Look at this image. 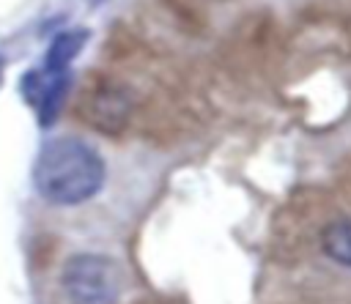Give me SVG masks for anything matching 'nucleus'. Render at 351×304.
<instances>
[{
    "label": "nucleus",
    "instance_id": "f257e3e1",
    "mask_svg": "<svg viewBox=\"0 0 351 304\" xmlns=\"http://www.w3.org/2000/svg\"><path fill=\"white\" fill-rule=\"evenodd\" d=\"M30 178L38 197H44L47 203L82 205L101 192L107 164L88 140L60 134L41 145Z\"/></svg>",
    "mask_w": 351,
    "mask_h": 304
},
{
    "label": "nucleus",
    "instance_id": "f03ea898",
    "mask_svg": "<svg viewBox=\"0 0 351 304\" xmlns=\"http://www.w3.org/2000/svg\"><path fill=\"white\" fill-rule=\"evenodd\" d=\"M60 285L71 304H115L123 288V271L107 255L80 252L66 260Z\"/></svg>",
    "mask_w": 351,
    "mask_h": 304
},
{
    "label": "nucleus",
    "instance_id": "7ed1b4c3",
    "mask_svg": "<svg viewBox=\"0 0 351 304\" xmlns=\"http://www.w3.org/2000/svg\"><path fill=\"white\" fill-rule=\"evenodd\" d=\"M71 82H74L71 71H49L44 66L27 68L22 74V79H19L22 99L36 112L41 129H49L58 121V115L71 93Z\"/></svg>",
    "mask_w": 351,
    "mask_h": 304
},
{
    "label": "nucleus",
    "instance_id": "20e7f679",
    "mask_svg": "<svg viewBox=\"0 0 351 304\" xmlns=\"http://www.w3.org/2000/svg\"><path fill=\"white\" fill-rule=\"evenodd\" d=\"M88 38H90L88 27H66V30L55 33L49 38L41 66L49 71H71V63L82 55V49L88 47Z\"/></svg>",
    "mask_w": 351,
    "mask_h": 304
},
{
    "label": "nucleus",
    "instance_id": "39448f33",
    "mask_svg": "<svg viewBox=\"0 0 351 304\" xmlns=\"http://www.w3.org/2000/svg\"><path fill=\"white\" fill-rule=\"evenodd\" d=\"M321 246H324L326 257L351 268V216L329 222L321 233Z\"/></svg>",
    "mask_w": 351,
    "mask_h": 304
},
{
    "label": "nucleus",
    "instance_id": "423d86ee",
    "mask_svg": "<svg viewBox=\"0 0 351 304\" xmlns=\"http://www.w3.org/2000/svg\"><path fill=\"white\" fill-rule=\"evenodd\" d=\"M0 79H3V58H0Z\"/></svg>",
    "mask_w": 351,
    "mask_h": 304
}]
</instances>
